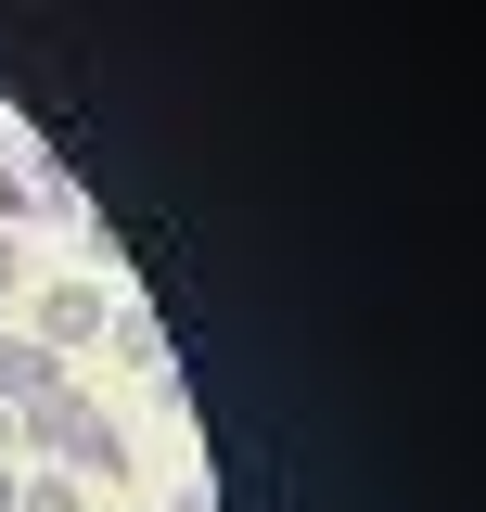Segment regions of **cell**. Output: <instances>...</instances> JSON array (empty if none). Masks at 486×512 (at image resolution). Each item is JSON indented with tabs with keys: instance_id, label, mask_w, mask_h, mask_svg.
<instances>
[{
	"instance_id": "1",
	"label": "cell",
	"mask_w": 486,
	"mask_h": 512,
	"mask_svg": "<svg viewBox=\"0 0 486 512\" xmlns=\"http://www.w3.org/2000/svg\"><path fill=\"white\" fill-rule=\"evenodd\" d=\"M13 448H26V461H77V474H128V436L77 397V384H39V397L13 410Z\"/></svg>"
},
{
	"instance_id": "2",
	"label": "cell",
	"mask_w": 486,
	"mask_h": 512,
	"mask_svg": "<svg viewBox=\"0 0 486 512\" xmlns=\"http://www.w3.org/2000/svg\"><path fill=\"white\" fill-rule=\"evenodd\" d=\"M103 295H90V282H52V295H39V346H90V333H103Z\"/></svg>"
},
{
	"instance_id": "3",
	"label": "cell",
	"mask_w": 486,
	"mask_h": 512,
	"mask_svg": "<svg viewBox=\"0 0 486 512\" xmlns=\"http://www.w3.org/2000/svg\"><path fill=\"white\" fill-rule=\"evenodd\" d=\"M39 384H64V359L39 346V333H0V410H26Z\"/></svg>"
},
{
	"instance_id": "4",
	"label": "cell",
	"mask_w": 486,
	"mask_h": 512,
	"mask_svg": "<svg viewBox=\"0 0 486 512\" xmlns=\"http://www.w3.org/2000/svg\"><path fill=\"white\" fill-rule=\"evenodd\" d=\"M103 346L141 359V372H167V320H154V308H116V320H103Z\"/></svg>"
},
{
	"instance_id": "5",
	"label": "cell",
	"mask_w": 486,
	"mask_h": 512,
	"mask_svg": "<svg viewBox=\"0 0 486 512\" xmlns=\"http://www.w3.org/2000/svg\"><path fill=\"white\" fill-rule=\"evenodd\" d=\"M13 512H77V474H13Z\"/></svg>"
},
{
	"instance_id": "6",
	"label": "cell",
	"mask_w": 486,
	"mask_h": 512,
	"mask_svg": "<svg viewBox=\"0 0 486 512\" xmlns=\"http://www.w3.org/2000/svg\"><path fill=\"white\" fill-rule=\"evenodd\" d=\"M13 282H26V244H13V231H0V308H13Z\"/></svg>"
},
{
	"instance_id": "7",
	"label": "cell",
	"mask_w": 486,
	"mask_h": 512,
	"mask_svg": "<svg viewBox=\"0 0 486 512\" xmlns=\"http://www.w3.org/2000/svg\"><path fill=\"white\" fill-rule=\"evenodd\" d=\"M167 512H218V487H205V474H192V487H180V500H167Z\"/></svg>"
},
{
	"instance_id": "8",
	"label": "cell",
	"mask_w": 486,
	"mask_h": 512,
	"mask_svg": "<svg viewBox=\"0 0 486 512\" xmlns=\"http://www.w3.org/2000/svg\"><path fill=\"white\" fill-rule=\"evenodd\" d=\"M0 461H13V410H0Z\"/></svg>"
},
{
	"instance_id": "9",
	"label": "cell",
	"mask_w": 486,
	"mask_h": 512,
	"mask_svg": "<svg viewBox=\"0 0 486 512\" xmlns=\"http://www.w3.org/2000/svg\"><path fill=\"white\" fill-rule=\"evenodd\" d=\"M0 512H13V461H0Z\"/></svg>"
}]
</instances>
